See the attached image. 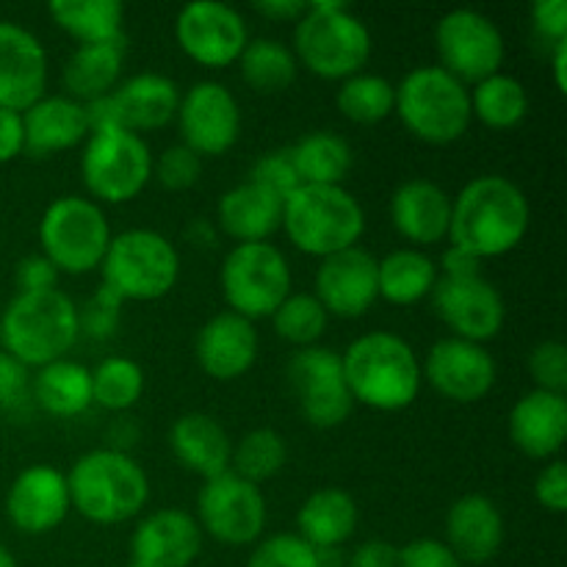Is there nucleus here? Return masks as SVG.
<instances>
[{
    "instance_id": "obj_1",
    "label": "nucleus",
    "mask_w": 567,
    "mask_h": 567,
    "mask_svg": "<svg viewBox=\"0 0 567 567\" xmlns=\"http://www.w3.org/2000/svg\"><path fill=\"white\" fill-rule=\"evenodd\" d=\"M532 225L529 197L504 175H480L452 197L449 244L474 258H502L526 238Z\"/></svg>"
},
{
    "instance_id": "obj_2",
    "label": "nucleus",
    "mask_w": 567,
    "mask_h": 567,
    "mask_svg": "<svg viewBox=\"0 0 567 567\" xmlns=\"http://www.w3.org/2000/svg\"><path fill=\"white\" fill-rule=\"evenodd\" d=\"M343 380L354 404L380 413H399L419 399L421 360L402 336L388 330L354 338L341 354Z\"/></svg>"
},
{
    "instance_id": "obj_3",
    "label": "nucleus",
    "mask_w": 567,
    "mask_h": 567,
    "mask_svg": "<svg viewBox=\"0 0 567 567\" xmlns=\"http://www.w3.org/2000/svg\"><path fill=\"white\" fill-rule=\"evenodd\" d=\"M72 509L97 526H116L136 518L150 502V480L127 452L94 449L66 474Z\"/></svg>"
},
{
    "instance_id": "obj_4",
    "label": "nucleus",
    "mask_w": 567,
    "mask_h": 567,
    "mask_svg": "<svg viewBox=\"0 0 567 567\" xmlns=\"http://www.w3.org/2000/svg\"><path fill=\"white\" fill-rule=\"evenodd\" d=\"M81 338L78 305L59 288L14 293L0 316L3 352L28 369H42L64 358Z\"/></svg>"
},
{
    "instance_id": "obj_5",
    "label": "nucleus",
    "mask_w": 567,
    "mask_h": 567,
    "mask_svg": "<svg viewBox=\"0 0 567 567\" xmlns=\"http://www.w3.org/2000/svg\"><path fill=\"white\" fill-rule=\"evenodd\" d=\"M293 55L299 66L327 81H347L371 59V31L347 3L316 0L293 25Z\"/></svg>"
},
{
    "instance_id": "obj_6",
    "label": "nucleus",
    "mask_w": 567,
    "mask_h": 567,
    "mask_svg": "<svg viewBox=\"0 0 567 567\" xmlns=\"http://www.w3.org/2000/svg\"><path fill=\"white\" fill-rule=\"evenodd\" d=\"M280 227L299 252L324 260L358 247L365 233V210L347 186H299L282 203Z\"/></svg>"
},
{
    "instance_id": "obj_7",
    "label": "nucleus",
    "mask_w": 567,
    "mask_h": 567,
    "mask_svg": "<svg viewBox=\"0 0 567 567\" xmlns=\"http://www.w3.org/2000/svg\"><path fill=\"white\" fill-rule=\"evenodd\" d=\"M393 111L415 138L452 144L471 125L468 86L437 64H421L396 83Z\"/></svg>"
},
{
    "instance_id": "obj_8",
    "label": "nucleus",
    "mask_w": 567,
    "mask_h": 567,
    "mask_svg": "<svg viewBox=\"0 0 567 567\" xmlns=\"http://www.w3.org/2000/svg\"><path fill=\"white\" fill-rule=\"evenodd\" d=\"M103 286L122 302H155L175 288L181 277V255L158 230L133 227L111 236L103 264Z\"/></svg>"
},
{
    "instance_id": "obj_9",
    "label": "nucleus",
    "mask_w": 567,
    "mask_h": 567,
    "mask_svg": "<svg viewBox=\"0 0 567 567\" xmlns=\"http://www.w3.org/2000/svg\"><path fill=\"white\" fill-rule=\"evenodd\" d=\"M39 244L59 275H89L100 269L109 252V216L92 197L64 194L44 208L39 221Z\"/></svg>"
},
{
    "instance_id": "obj_10",
    "label": "nucleus",
    "mask_w": 567,
    "mask_h": 567,
    "mask_svg": "<svg viewBox=\"0 0 567 567\" xmlns=\"http://www.w3.org/2000/svg\"><path fill=\"white\" fill-rule=\"evenodd\" d=\"M81 177L94 203H131L153 181L150 144L125 127H94L83 142Z\"/></svg>"
},
{
    "instance_id": "obj_11",
    "label": "nucleus",
    "mask_w": 567,
    "mask_h": 567,
    "mask_svg": "<svg viewBox=\"0 0 567 567\" xmlns=\"http://www.w3.org/2000/svg\"><path fill=\"white\" fill-rule=\"evenodd\" d=\"M221 293L227 310L249 321L271 319L291 293V266L271 241L236 244L221 264Z\"/></svg>"
},
{
    "instance_id": "obj_12",
    "label": "nucleus",
    "mask_w": 567,
    "mask_h": 567,
    "mask_svg": "<svg viewBox=\"0 0 567 567\" xmlns=\"http://www.w3.org/2000/svg\"><path fill=\"white\" fill-rule=\"evenodd\" d=\"M269 507L258 485L233 471L205 480L197 496V524L221 546H255L264 537Z\"/></svg>"
},
{
    "instance_id": "obj_13",
    "label": "nucleus",
    "mask_w": 567,
    "mask_h": 567,
    "mask_svg": "<svg viewBox=\"0 0 567 567\" xmlns=\"http://www.w3.org/2000/svg\"><path fill=\"white\" fill-rule=\"evenodd\" d=\"M435 48L441 64L457 81L480 83L502 72L507 44L496 22L476 9H452L437 20Z\"/></svg>"
},
{
    "instance_id": "obj_14",
    "label": "nucleus",
    "mask_w": 567,
    "mask_h": 567,
    "mask_svg": "<svg viewBox=\"0 0 567 567\" xmlns=\"http://www.w3.org/2000/svg\"><path fill=\"white\" fill-rule=\"evenodd\" d=\"M288 385L305 415L316 430H336L352 415V393L343 380L341 352L330 347L297 349L288 360Z\"/></svg>"
},
{
    "instance_id": "obj_15",
    "label": "nucleus",
    "mask_w": 567,
    "mask_h": 567,
    "mask_svg": "<svg viewBox=\"0 0 567 567\" xmlns=\"http://www.w3.org/2000/svg\"><path fill=\"white\" fill-rule=\"evenodd\" d=\"M181 89L169 75L161 72H138L116 83L111 94L86 105L89 125H116L142 136L144 131H161L177 116Z\"/></svg>"
},
{
    "instance_id": "obj_16",
    "label": "nucleus",
    "mask_w": 567,
    "mask_h": 567,
    "mask_svg": "<svg viewBox=\"0 0 567 567\" xmlns=\"http://www.w3.org/2000/svg\"><path fill=\"white\" fill-rule=\"evenodd\" d=\"M430 297L437 319L454 332V338H463V341L485 347L502 332L507 321L502 291L482 271L457 277L441 275Z\"/></svg>"
},
{
    "instance_id": "obj_17",
    "label": "nucleus",
    "mask_w": 567,
    "mask_h": 567,
    "mask_svg": "<svg viewBox=\"0 0 567 567\" xmlns=\"http://www.w3.org/2000/svg\"><path fill=\"white\" fill-rule=\"evenodd\" d=\"M175 39L183 53L203 66L236 64L249 42V28L241 11L221 0H194L177 11Z\"/></svg>"
},
{
    "instance_id": "obj_18",
    "label": "nucleus",
    "mask_w": 567,
    "mask_h": 567,
    "mask_svg": "<svg viewBox=\"0 0 567 567\" xmlns=\"http://www.w3.org/2000/svg\"><path fill=\"white\" fill-rule=\"evenodd\" d=\"M177 127L183 144L203 155H225L241 136V109L225 83L197 81L181 92L177 105Z\"/></svg>"
},
{
    "instance_id": "obj_19",
    "label": "nucleus",
    "mask_w": 567,
    "mask_h": 567,
    "mask_svg": "<svg viewBox=\"0 0 567 567\" xmlns=\"http://www.w3.org/2000/svg\"><path fill=\"white\" fill-rule=\"evenodd\" d=\"M421 377L449 402L474 404L493 391L498 365L487 347L449 336L432 343L421 363Z\"/></svg>"
},
{
    "instance_id": "obj_20",
    "label": "nucleus",
    "mask_w": 567,
    "mask_h": 567,
    "mask_svg": "<svg viewBox=\"0 0 567 567\" xmlns=\"http://www.w3.org/2000/svg\"><path fill=\"white\" fill-rule=\"evenodd\" d=\"M313 297L338 319H360L380 299L377 258L363 247L343 249L319 260L313 280Z\"/></svg>"
},
{
    "instance_id": "obj_21",
    "label": "nucleus",
    "mask_w": 567,
    "mask_h": 567,
    "mask_svg": "<svg viewBox=\"0 0 567 567\" xmlns=\"http://www.w3.org/2000/svg\"><path fill=\"white\" fill-rule=\"evenodd\" d=\"M66 474L53 465H31L20 471L6 493V515L22 535H48L70 515Z\"/></svg>"
},
{
    "instance_id": "obj_22",
    "label": "nucleus",
    "mask_w": 567,
    "mask_h": 567,
    "mask_svg": "<svg viewBox=\"0 0 567 567\" xmlns=\"http://www.w3.org/2000/svg\"><path fill=\"white\" fill-rule=\"evenodd\" d=\"M48 53L25 25L0 20V109L25 111L44 97Z\"/></svg>"
},
{
    "instance_id": "obj_23",
    "label": "nucleus",
    "mask_w": 567,
    "mask_h": 567,
    "mask_svg": "<svg viewBox=\"0 0 567 567\" xmlns=\"http://www.w3.org/2000/svg\"><path fill=\"white\" fill-rule=\"evenodd\" d=\"M203 551V529L186 509H158L138 520L131 537V567H192Z\"/></svg>"
},
{
    "instance_id": "obj_24",
    "label": "nucleus",
    "mask_w": 567,
    "mask_h": 567,
    "mask_svg": "<svg viewBox=\"0 0 567 567\" xmlns=\"http://www.w3.org/2000/svg\"><path fill=\"white\" fill-rule=\"evenodd\" d=\"M258 349L260 341L255 321L244 319L233 310L210 316L199 327L197 341H194L199 369L214 377L216 382H233L247 374L258 360Z\"/></svg>"
},
{
    "instance_id": "obj_25",
    "label": "nucleus",
    "mask_w": 567,
    "mask_h": 567,
    "mask_svg": "<svg viewBox=\"0 0 567 567\" xmlns=\"http://www.w3.org/2000/svg\"><path fill=\"white\" fill-rule=\"evenodd\" d=\"M391 225L399 236L410 244H437L449 238V221H452V197L446 188L437 186L426 177H410L399 183L391 194Z\"/></svg>"
},
{
    "instance_id": "obj_26",
    "label": "nucleus",
    "mask_w": 567,
    "mask_h": 567,
    "mask_svg": "<svg viewBox=\"0 0 567 567\" xmlns=\"http://www.w3.org/2000/svg\"><path fill=\"white\" fill-rule=\"evenodd\" d=\"M446 543L463 565H485L502 551L504 518L496 502L465 493L446 513Z\"/></svg>"
},
{
    "instance_id": "obj_27",
    "label": "nucleus",
    "mask_w": 567,
    "mask_h": 567,
    "mask_svg": "<svg viewBox=\"0 0 567 567\" xmlns=\"http://www.w3.org/2000/svg\"><path fill=\"white\" fill-rule=\"evenodd\" d=\"M509 441L532 460H551L567 437L565 393L529 391L509 410Z\"/></svg>"
},
{
    "instance_id": "obj_28",
    "label": "nucleus",
    "mask_w": 567,
    "mask_h": 567,
    "mask_svg": "<svg viewBox=\"0 0 567 567\" xmlns=\"http://www.w3.org/2000/svg\"><path fill=\"white\" fill-rule=\"evenodd\" d=\"M22 131L25 153L33 158H48L86 142L92 125L83 103L66 94H44L31 109L22 111Z\"/></svg>"
},
{
    "instance_id": "obj_29",
    "label": "nucleus",
    "mask_w": 567,
    "mask_h": 567,
    "mask_svg": "<svg viewBox=\"0 0 567 567\" xmlns=\"http://www.w3.org/2000/svg\"><path fill=\"white\" fill-rule=\"evenodd\" d=\"M169 449L177 463L203 480L230 471L233 441L225 426L208 413H186L172 424Z\"/></svg>"
},
{
    "instance_id": "obj_30",
    "label": "nucleus",
    "mask_w": 567,
    "mask_h": 567,
    "mask_svg": "<svg viewBox=\"0 0 567 567\" xmlns=\"http://www.w3.org/2000/svg\"><path fill=\"white\" fill-rule=\"evenodd\" d=\"M216 219L236 244L269 241L271 233L282 225V199L260 188L258 183L244 181L221 194Z\"/></svg>"
},
{
    "instance_id": "obj_31",
    "label": "nucleus",
    "mask_w": 567,
    "mask_h": 567,
    "mask_svg": "<svg viewBox=\"0 0 567 567\" xmlns=\"http://www.w3.org/2000/svg\"><path fill=\"white\" fill-rule=\"evenodd\" d=\"M125 37L116 42L78 44L64 64V89L66 97L89 105L103 100L122 81V64H125Z\"/></svg>"
},
{
    "instance_id": "obj_32",
    "label": "nucleus",
    "mask_w": 567,
    "mask_h": 567,
    "mask_svg": "<svg viewBox=\"0 0 567 567\" xmlns=\"http://www.w3.org/2000/svg\"><path fill=\"white\" fill-rule=\"evenodd\" d=\"M358 504L341 487L310 493L297 513V535L310 548H341L358 532Z\"/></svg>"
},
{
    "instance_id": "obj_33",
    "label": "nucleus",
    "mask_w": 567,
    "mask_h": 567,
    "mask_svg": "<svg viewBox=\"0 0 567 567\" xmlns=\"http://www.w3.org/2000/svg\"><path fill=\"white\" fill-rule=\"evenodd\" d=\"M31 399L53 419H75L92 408V371L75 360H55L31 377Z\"/></svg>"
},
{
    "instance_id": "obj_34",
    "label": "nucleus",
    "mask_w": 567,
    "mask_h": 567,
    "mask_svg": "<svg viewBox=\"0 0 567 567\" xmlns=\"http://www.w3.org/2000/svg\"><path fill=\"white\" fill-rule=\"evenodd\" d=\"M441 269L435 258L415 247H402L377 260V282H380V299L408 308L426 299L435 288Z\"/></svg>"
},
{
    "instance_id": "obj_35",
    "label": "nucleus",
    "mask_w": 567,
    "mask_h": 567,
    "mask_svg": "<svg viewBox=\"0 0 567 567\" xmlns=\"http://www.w3.org/2000/svg\"><path fill=\"white\" fill-rule=\"evenodd\" d=\"M288 150L302 186H343L354 164L352 147L336 131H310Z\"/></svg>"
},
{
    "instance_id": "obj_36",
    "label": "nucleus",
    "mask_w": 567,
    "mask_h": 567,
    "mask_svg": "<svg viewBox=\"0 0 567 567\" xmlns=\"http://www.w3.org/2000/svg\"><path fill=\"white\" fill-rule=\"evenodd\" d=\"M48 14L78 44H100L122 39L125 9L120 0H53Z\"/></svg>"
},
{
    "instance_id": "obj_37",
    "label": "nucleus",
    "mask_w": 567,
    "mask_h": 567,
    "mask_svg": "<svg viewBox=\"0 0 567 567\" xmlns=\"http://www.w3.org/2000/svg\"><path fill=\"white\" fill-rule=\"evenodd\" d=\"M468 97L471 116L493 131H509L529 114V92L518 78L507 75V72H496V75L474 83V89H468Z\"/></svg>"
},
{
    "instance_id": "obj_38",
    "label": "nucleus",
    "mask_w": 567,
    "mask_h": 567,
    "mask_svg": "<svg viewBox=\"0 0 567 567\" xmlns=\"http://www.w3.org/2000/svg\"><path fill=\"white\" fill-rule=\"evenodd\" d=\"M236 64L241 70L244 83L260 94L286 92L297 81L299 72V61L293 50L282 44L280 39L271 37L249 39Z\"/></svg>"
},
{
    "instance_id": "obj_39",
    "label": "nucleus",
    "mask_w": 567,
    "mask_h": 567,
    "mask_svg": "<svg viewBox=\"0 0 567 567\" xmlns=\"http://www.w3.org/2000/svg\"><path fill=\"white\" fill-rule=\"evenodd\" d=\"M396 86L385 75L377 72H358V75L341 81L336 92V105L349 122L358 125H377L393 114Z\"/></svg>"
},
{
    "instance_id": "obj_40",
    "label": "nucleus",
    "mask_w": 567,
    "mask_h": 567,
    "mask_svg": "<svg viewBox=\"0 0 567 567\" xmlns=\"http://www.w3.org/2000/svg\"><path fill=\"white\" fill-rule=\"evenodd\" d=\"M286 460V437L277 430H269V426H258V430L247 432V435L233 446L230 471L241 476V480L252 482V485H260V482L280 474Z\"/></svg>"
},
{
    "instance_id": "obj_41",
    "label": "nucleus",
    "mask_w": 567,
    "mask_h": 567,
    "mask_svg": "<svg viewBox=\"0 0 567 567\" xmlns=\"http://www.w3.org/2000/svg\"><path fill=\"white\" fill-rule=\"evenodd\" d=\"M271 324L282 341L293 343L297 349L316 347L330 324V313L324 305L313 297V291H291L282 299L280 308L271 313Z\"/></svg>"
},
{
    "instance_id": "obj_42",
    "label": "nucleus",
    "mask_w": 567,
    "mask_h": 567,
    "mask_svg": "<svg viewBox=\"0 0 567 567\" xmlns=\"http://www.w3.org/2000/svg\"><path fill=\"white\" fill-rule=\"evenodd\" d=\"M144 371L131 358H105L92 371V402L109 413H125L142 399Z\"/></svg>"
},
{
    "instance_id": "obj_43",
    "label": "nucleus",
    "mask_w": 567,
    "mask_h": 567,
    "mask_svg": "<svg viewBox=\"0 0 567 567\" xmlns=\"http://www.w3.org/2000/svg\"><path fill=\"white\" fill-rule=\"evenodd\" d=\"M316 551L293 532L264 537L255 543L244 567H313Z\"/></svg>"
},
{
    "instance_id": "obj_44",
    "label": "nucleus",
    "mask_w": 567,
    "mask_h": 567,
    "mask_svg": "<svg viewBox=\"0 0 567 567\" xmlns=\"http://www.w3.org/2000/svg\"><path fill=\"white\" fill-rule=\"evenodd\" d=\"M249 181L258 183L260 188L271 192L275 197H280L286 203L299 186H302V177H299L297 166H293L291 150H269V153L260 155L258 161L249 169Z\"/></svg>"
},
{
    "instance_id": "obj_45",
    "label": "nucleus",
    "mask_w": 567,
    "mask_h": 567,
    "mask_svg": "<svg viewBox=\"0 0 567 567\" xmlns=\"http://www.w3.org/2000/svg\"><path fill=\"white\" fill-rule=\"evenodd\" d=\"M122 305L125 302L109 286L100 282V288L89 297V302L83 308H78L81 336L92 338V341H109V338H114V332L120 330Z\"/></svg>"
},
{
    "instance_id": "obj_46",
    "label": "nucleus",
    "mask_w": 567,
    "mask_h": 567,
    "mask_svg": "<svg viewBox=\"0 0 567 567\" xmlns=\"http://www.w3.org/2000/svg\"><path fill=\"white\" fill-rule=\"evenodd\" d=\"M199 175H203V158L186 144L166 147L158 158H153V177L169 192H186L197 186Z\"/></svg>"
},
{
    "instance_id": "obj_47",
    "label": "nucleus",
    "mask_w": 567,
    "mask_h": 567,
    "mask_svg": "<svg viewBox=\"0 0 567 567\" xmlns=\"http://www.w3.org/2000/svg\"><path fill=\"white\" fill-rule=\"evenodd\" d=\"M529 374L537 391H567V349L563 341H540L529 352Z\"/></svg>"
},
{
    "instance_id": "obj_48",
    "label": "nucleus",
    "mask_w": 567,
    "mask_h": 567,
    "mask_svg": "<svg viewBox=\"0 0 567 567\" xmlns=\"http://www.w3.org/2000/svg\"><path fill=\"white\" fill-rule=\"evenodd\" d=\"M31 404V369L0 349V410L20 413Z\"/></svg>"
},
{
    "instance_id": "obj_49",
    "label": "nucleus",
    "mask_w": 567,
    "mask_h": 567,
    "mask_svg": "<svg viewBox=\"0 0 567 567\" xmlns=\"http://www.w3.org/2000/svg\"><path fill=\"white\" fill-rule=\"evenodd\" d=\"M399 567H465L457 554L435 537H419L399 548Z\"/></svg>"
},
{
    "instance_id": "obj_50",
    "label": "nucleus",
    "mask_w": 567,
    "mask_h": 567,
    "mask_svg": "<svg viewBox=\"0 0 567 567\" xmlns=\"http://www.w3.org/2000/svg\"><path fill=\"white\" fill-rule=\"evenodd\" d=\"M535 498L543 509L563 515L567 509V465L563 460H551L535 480Z\"/></svg>"
},
{
    "instance_id": "obj_51",
    "label": "nucleus",
    "mask_w": 567,
    "mask_h": 567,
    "mask_svg": "<svg viewBox=\"0 0 567 567\" xmlns=\"http://www.w3.org/2000/svg\"><path fill=\"white\" fill-rule=\"evenodd\" d=\"M532 25L535 33L554 48L567 39V0H537L532 6Z\"/></svg>"
},
{
    "instance_id": "obj_52",
    "label": "nucleus",
    "mask_w": 567,
    "mask_h": 567,
    "mask_svg": "<svg viewBox=\"0 0 567 567\" xmlns=\"http://www.w3.org/2000/svg\"><path fill=\"white\" fill-rule=\"evenodd\" d=\"M14 282L17 293L50 291V288H55V282H59V269H55L42 252L28 255V258H22L20 266H17Z\"/></svg>"
},
{
    "instance_id": "obj_53",
    "label": "nucleus",
    "mask_w": 567,
    "mask_h": 567,
    "mask_svg": "<svg viewBox=\"0 0 567 567\" xmlns=\"http://www.w3.org/2000/svg\"><path fill=\"white\" fill-rule=\"evenodd\" d=\"M25 153V131L22 114L11 109H0V164H9L17 155Z\"/></svg>"
},
{
    "instance_id": "obj_54",
    "label": "nucleus",
    "mask_w": 567,
    "mask_h": 567,
    "mask_svg": "<svg viewBox=\"0 0 567 567\" xmlns=\"http://www.w3.org/2000/svg\"><path fill=\"white\" fill-rule=\"evenodd\" d=\"M347 567H399V548L388 540H365L354 548Z\"/></svg>"
},
{
    "instance_id": "obj_55",
    "label": "nucleus",
    "mask_w": 567,
    "mask_h": 567,
    "mask_svg": "<svg viewBox=\"0 0 567 567\" xmlns=\"http://www.w3.org/2000/svg\"><path fill=\"white\" fill-rule=\"evenodd\" d=\"M252 9L266 20L297 22L308 9V3H302V0H255Z\"/></svg>"
},
{
    "instance_id": "obj_56",
    "label": "nucleus",
    "mask_w": 567,
    "mask_h": 567,
    "mask_svg": "<svg viewBox=\"0 0 567 567\" xmlns=\"http://www.w3.org/2000/svg\"><path fill=\"white\" fill-rule=\"evenodd\" d=\"M480 266H482L480 258H474V255L465 252V249L449 244V249L443 252L437 269H441V275H446V277H457V275H480L482 271Z\"/></svg>"
},
{
    "instance_id": "obj_57",
    "label": "nucleus",
    "mask_w": 567,
    "mask_h": 567,
    "mask_svg": "<svg viewBox=\"0 0 567 567\" xmlns=\"http://www.w3.org/2000/svg\"><path fill=\"white\" fill-rule=\"evenodd\" d=\"M551 72H554V83H557V92L565 94L567 92V39L551 48Z\"/></svg>"
},
{
    "instance_id": "obj_58",
    "label": "nucleus",
    "mask_w": 567,
    "mask_h": 567,
    "mask_svg": "<svg viewBox=\"0 0 567 567\" xmlns=\"http://www.w3.org/2000/svg\"><path fill=\"white\" fill-rule=\"evenodd\" d=\"M316 559L313 567H347L341 548H313Z\"/></svg>"
},
{
    "instance_id": "obj_59",
    "label": "nucleus",
    "mask_w": 567,
    "mask_h": 567,
    "mask_svg": "<svg viewBox=\"0 0 567 567\" xmlns=\"http://www.w3.org/2000/svg\"><path fill=\"white\" fill-rule=\"evenodd\" d=\"M188 236H192V241L203 244V247L214 244V230H210V225L205 219H194L192 227H188Z\"/></svg>"
},
{
    "instance_id": "obj_60",
    "label": "nucleus",
    "mask_w": 567,
    "mask_h": 567,
    "mask_svg": "<svg viewBox=\"0 0 567 567\" xmlns=\"http://www.w3.org/2000/svg\"><path fill=\"white\" fill-rule=\"evenodd\" d=\"M0 567H17L14 557H11V551L6 546H0Z\"/></svg>"
},
{
    "instance_id": "obj_61",
    "label": "nucleus",
    "mask_w": 567,
    "mask_h": 567,
    "mask_svg": "<svg viewBox=\"0 0 567 567\" xmlns=\"http://www.w3.org/2000/svg\"><path fill=\"white\" fill-rule=\"evenodd\" d=\"M127 567H131V565H127Z\"/></svg>"
}]
</instances>
